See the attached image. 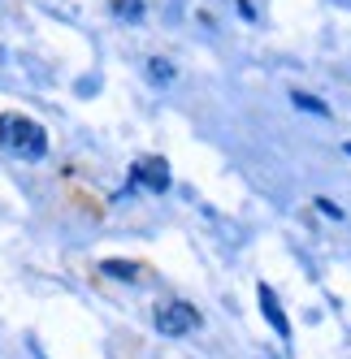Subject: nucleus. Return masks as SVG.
<instances>
[{
  "instance_id": "obj_4",
  "label": "nucleus",
  "mask_w": 351,
  "mask_h": 359,
  "mask_svg": "<svg viewBox=\"0 0 351 359\" xmlns=\"http://www.w3.org/2000/svg\"><path fill=\"white\" fill-rule=\"evenodd\" d=\"M256 299H260V312L269 316V325H273V329H278V333H282V338H291V320L282 316V307H278V294H273V290L265 286V281H260V290H256Z\"/></svg>"
},
{
  "instance_id": "obj_10",
  "label": "nucleus",
  "mask_w": 351,
  "mask_h": 359,
  "mask_svg": "<svg viewBox=\"0 0 351 359\" xmlns=\"http://www.w3.org/2000/svg\"><path fill=\"white\" fill-rule=\"evenodd\" d=\"M343 151H347V156H351V143H347V147H343Z\"/></svg>"
},
{
  "instance_id": "obj_1",
  "label": "nucleus",
  "mask_w": 351,
  "mask_h": 359,
  "mask_svg": "<svg viewBox=\"0 0 351 359\" xmlns=\"http://www.w3.org/2000/svg\"><path fill=\"white\" fill-rule=\"evenodd\" d=\"M0 143H5L13 156H22V161H39L48 151L44 126L31 121V117H22V113H5V117H0Z\"/></svg>"
},
{
  "instance_id": "obj_3",
  "label": "nucleus",
  "mask_w": 351,
  "mask_h": 359,
  "mask_svg": "<svg viewBox=\"0 0 351 359\" xmlns=\"http://www.w3.org/2000/svg\"><path fill=\"white\" fill-rule=\"evenodd\" d=\"M135 187H147V191H165L169 187V165L165 161H139L135 173H131Z\"/></svg>"
},
{
  "instance_id": "obj_8",
  "label": "nucleus",
  "mask_w": 351,
  "mask_h": 359,
  "mask_svg": "<svg viewBox=\"0 0 351 359\" xmlns=\"http://www.w3.org/2000/svg\"><path fill=\"white\" fill-rule=\"evenodd\" d=\"M147 65H152V79H173V69L165 61H147Z\"/></svg>"
},
{
  "instance_id": "obj_7",
  "label": "nucleus",
  "mask_w": 351,
  "mask_h": 359,
  "mask_svg": "<svg viewBox=\"0 0 351 359\" xmlns=\"http://www.w3.org/2000/svg\"><path fill=\"white\" fill-rule=\"evenodd\" d=\"M105 273H109V277H135V269H131V264H117V260H109V264H105Z\"/></svg>"
},
{
  "instance_id": "obj_5",
  "label": "nucleus",
  "mask_w": 351,
  "mask_h": 359,
  "mask_svg": "<svg viewBox=\"0 0 351 359\" xmlns=\"http://www.w3.org/2000/svg\"><path fill=\"white\" fill-rule=\"evenodd\" d=\"M291 104H295V109H304V113H312V117H330V104H321L317 95H304V91H295V95H291Z\"/></svg>"
},
{
  "instance_id": "obj_2",
  "label": "nucleus",
  "mask_w": 351,
  "mask_h": 359,
  "mask_svg": "<svg viewBox=\"0 0 351 359\" xmlns=\"http://www.w3.org/2000/svg\"><path fill=\"white\" fill-rule=\"evenodd\" d=\"M195 325H199V312L191 303H169V307L157 312V329L165 333V338H183V333L195 329Z\"/></svg>"
},
{
  "instance_id": "obj_9",
  "label": "nucleus",
  "mask_w": 351,
  "mask_h": 359,
  "mask_svg": "<svg viewBox=\"0 0 351 359\" xmlns=\"http://www.w3.org/2000/svg\"><path fill=\"white\" fill-rule=\"evenodd\" d=\"M117 13H131V18H139V0H117Z\"/></svg>"
},
{
  "instance_id": "obj_6",
  "label": "nucleus",
  "mask_w": 351,
  "mask_h": 359,
  "mask_svg": "<svg viewBox=\"0 0 351 359\" xmlns=\"http://www.w3.org/2000/svg\"><path fill=\"white\" fill-rule=\"evenodd\" d=\"M317 208H321V212H325V217H334V221H338V217H343V208H338V203H334V199H325V195H321V199H317Z\"/></svg>"
}]
</instances>
